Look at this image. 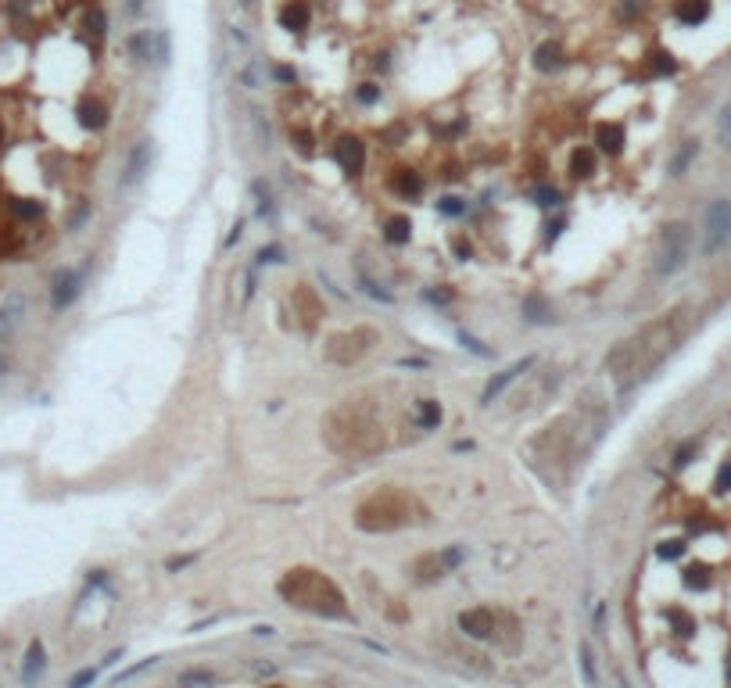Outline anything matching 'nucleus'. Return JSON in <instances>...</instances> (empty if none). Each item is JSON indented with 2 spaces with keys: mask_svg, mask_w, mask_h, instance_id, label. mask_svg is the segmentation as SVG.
Segmentation results:
<instances>
[{
  "mask_svg": "<svg viewBox=\"0 0 731 688\" xmlns=\"http://www.w3.org/2000/svg\"><path fill=\"white\" fill-rule=\"evenodd\" d=\"M681 312H667L663 319L642 326L631 341L617 344L610 352V373L620 380V387H631L638 380H645L681 341Z\"/></svg>",
  "mask_w": 731,
  "mask_h": 688,
  "instance_id": "f257e3e1",
  "label": "nucleus"
},
{
  "mask_svg": "<svg viewBox=\"0 0 731 688\" xmlns=\"http://www.w3.org/2000/svg\"><path fill=\"white\" fill-rule=\"evenodd\" d=\"M280 595L294 606V609H309L316 617H327V620H344L348 617V602H344V592L319 570H291L284 581H280Z\"/></svg>",
  "mask_w": 731,
  "mask_h": 688,
  "instance_id": "f03ea898",
  "label": "nucleus"
},
{
  "mask_svg": "<svg viewBox=\"0 0 731 688\" xmlns=\"http://www.w3.org/2000/svg\"><path fill=\"white\" fill-rule=\"evenodd\" d=\"M416 517H419V506H416L405 492L387 488V492L373 495V499L359 509V527H362V531H391V527H402V524H409V520H416Z\"/></svg>",
  "mask_w": 731,
  "mask_h": 688,
  "instance_id": "7ed1b4c3",
  "label": "nucleus"
},
{
  "mask_svg": "<svg viewBox=\"0 0 731 688\" xmlns=\"http://www.w3.org/2000/svg\"><path fill=\"white\" fill-rule=\"evenodd\" d=\"M688 255V226L685 222H667L660 229V251H656V273L670 276L685 266Z\"/></svg>",
  "mask_w": 731,
  "mask_h": 688,
  "instance_id": "20e7f679",
  "label": "nucleus"
},
{
  "mask_svg": "<svg viewBox=\"0 0 731 688\" xmlns=\"http://www.w3.org/2000/svg\"><path fill=\"white\" fill-rule=\"evenodd\" d=\"M702 251L713 255L720 251L727 241H731V201H713L706 208V219H702Z\"/></svg>",
  "mask_w": 731,
  "mask_h": 688,
  "instance_id": "39448f33",
  "label": "nucleus"
},
{
  "mask_svg": "<svg viewBox=\"0 0 731 688\" xmlns=\"http://www.w3.org/2000/svg\"><path fill=\"white\" fill-rule=\"evenodd\" d=\"M330 151H334V161H337L348 176H359V172L366 169V144H362L359 136H337Z\"/></svg>",
  "mask_w": 731,
  "mask_h": 688,
  "instance_id": "423d86ee",
  "label": "nucleus"
},
{
  "mask_svg": "<svg viewBox=\"0 0 731 688\" xmlns=\"http://www.w3.org/2000/svg\"><path fill=\"white\" fill-rule=\"evenodd\" d=\"M592 140H595V151H602L610 158H620L624 147H627V129H624V122H610L606 119V122H595Z\"/></svg>",
  "mask_w": 731,
  "mask_h": 688,
  "instance_id": "0eeeda50",
  "label": "nucleus"
},
{
  "mask_svg": "<svg viewBox=\"0 0 731 688\" xmlns=\"http://www.w3.org/2000/svg\"><path fill=\"white\" fill-rule=\"evenodd\" d=\"M459 631L462 634H469V638H477V642H487V638H495V613L492 609H480V606H473V609H462L459 613Z\"/></svg>",
  "mask_w": 731,
  "mask_h": 688,
  "instance_id": "6e6552de",
  "label": "nucleus"
},
{
  "mask_svg": "<svg viewBox=\"0 0 731 688\" xmlns=\"http://www.w3.org/2000/svg\"><path fill=\"white\" fill-rule=\"evenodd\" d=\"M534 362H538L534 355H524V359H520V362H513L509 369L495 373L492 380H487V387L480 391V405H492V402H495V398H499V394H502V391H506V387H509V384H513V380H517L520 373H527V369H531Z\"/></svg>",
  "mask_w": 731,
  "mask_h": 688,
  "instance_id": "1a4fd4ad",
  "label": "nucleus"
},
{
  "mask_svg": "<svg viewBox=\"0 0 731 688\" xmlns=\"http://www.w3.org/2000/svg\"><path fill=\"white\" fill-rule=\"evenodd\" d=\"M108 119H111V111H108V104H104L101 97H94V94L79 97V104H76V122H79L83 129L101 133V129L108 126Z\"/></svg>",
  "mask_w": 731,
  "mask_h": 688,
  "instance_id": "9d476101",
  "label": "nucleus"
},
{
  "mask_svg": "<svg viewBox=\"0 0 731 688\" xmlns=\"http://www.w3.org/2000/svg\"><path fill=\"white\" fill-rule=\"evenodd\" d=\"M387 186H391V194H394L398 201H419L427 183H423V176H419L416 169H391Z\"/></svg>",
  "mask_w": 731,
  "mask_h": 688,
  "instance_id": "9b49d317",
  "label": "nucleus"
},
{
  "mask_svg": "<svg viewBox=\"0 0 731 688\" xmlns=\"http://www.w3.org/2000/svg\"><path fill=\"white\" fill-rule=\"evenodd\" d=\"M76 298H79V273L76 269L54 273V280H51V305H54V312H65Z\"/></svg>",
  "mask_w": 731,
  "mask_h": 688,
  "instance_id": "f8f14e48",
  "label": "nucleus"
},
{
  "mask_svg": "<svg viewBox=\"0 0 731 688\" xmlns=\"http://www.w3.org/2000/svg\"><path fill=\"white\" fill-rule=\"evenodd\" d=\"M531 61H534V69H538V72L556 76V72H563V69H567V51H563V44H560V40H545V44H538V47H534Z\"/></svg>",
  "mask_w": 731,
  "mask_h": 688,
  "instance_id": "ddd939ff",
  "label": "nucleus"
},
{
  "mask_svg": "<svg viewBox=\"0 0 731 688\" xmlns=\"http://www.w3.org/2000/svg\"><path fill=\"white\" fill-rule=\"evenodd\" d=\"M277 19H280V26H284L287 33L302 36V33L309 29V22H312V8H309V0H287Z\"/></svg>",
  "mask_w": 731,
  "mask_h": 688,
  "instance_id": "4468645a",
  "label": "nucleus"
},
{
  "mask_svg": "<svg viewBox=\"0 0 731 688\" xmlns=\"http://www.w3.org/2000/svg\"><path fill=\"white\" fill-rule=\"evenodd\" d=\"M26 316V294H8L4 301H0V337H8Z\"/></svg>",
  "mask_w": 731,
  "mask_h": 688,
  "instance_id": "2eb2a0df",
  "label": "nucleus"
},
{
  "mask_svg": "<svg viewBox=\"0 0 731 688\" xmlns=\"http://www.w3.org/2000/svg\"><path fill=\"white\" fill-rule=\"evenodd\" d=\"M570 172H574L577 179H592V176L599 172V151L588 147V144H577V147L570 151Z\"/></svg>",
  "mask_w": 731,
  "mask_h": 688,
  "instance_id": "dca6fc26",
  "label": "nucleus"
},
{
  "mask_svg": "<svg viewBox=\"0 0 731 688\" xmlns=\"http://www.w3.org/2000/svg\"><path fill=\"white\" fill-rule=\"evenodd\" d=\"M674 72H677V58H674L667 47H652V51L645 54V76L667 79V76H674Z\"/></svg>",
  "mask_w": 731,
  "mask_h": 688,
  "instance_id": "f3484780",
  "label": "nucleus"
},
{
  "mask_svg": "<svg viewBox=\"0 0 731 688\" xmlns=\"http://www.w3.org/2000/svg\"><path fill=\"white\" fill-rule=\"evenodd\" d=\"M674 19L681 22V26H702L706 19H710V0H677L674 4Z\"/></svg>",
  "mask_w": 731,
  "mask_h": 688,
  "instance_id": "a211bd4d",
  "label": "nucleus"
},
{
  "mask_svg": "<svg viewBox=\"0 0 731 688\" xmlns=\"http://www.w3.org/2000/svg\"><path fill=\"white\" fill-rule=\"evenodd\" d=\"M147 161H151V144H136V147L129 151V158H126V169H122V186H133V183L144 176Z\"/></svg>",
  "mask_w": 731,
  "mask_h": 688,
  "instance_id": "6ab92c4d",
  "label": "nucleus"
},
{
  "mask_svg": "<svg viewBox=\"0 0 731 688\" xmlns=\"http://www.w3.org/2000/svg\"><path fill=\"white\" fill-rule=\"evenodd\" d=\"M409 237H412V222H409V215H391V219L384 222V241H387V244L402 248V244H409Z\"/></svg>",
  "mask_w": 731,
  "mask_h": 688,
  "instance_id": "aec40b11",
  "label": "nucleus"
},
{
  "mask_svg": "<svg viewBox=\"0 0 731 688\" xmlns=\"http://www.w3.org/2000/svg\"><path fill=\"white\" fill-rule=\"evenodd\" d=\"M524 316H527V323H552V305H549V298L545 294H527L524 298Z\"/></svg>",
  "mask_w": 731,
  "mask_h": 688,
  "instance_id": "412c9836",
  "label": "nucleus"
},
{
  "mask_svg": "<svg viewBox=\"0 0 731 688\" xmlns=\"http://www.w3.org/2000/svg\"><path fill=\"white\" fill-rule=\"evenodd\" d=\"M710 581H713V574H710V567H706V563H692V567H685V570H681V584H685L688 592H706V588H710Z\"/></svg>",
  "mask_w": 731,
  "mask_h": 688,
  "instance_id": "4be33fe9",
  "label": "nucleus"
},
{
  "mask_svg": "<svg viewBox=\"0 0 731 688\" xmlns=\"http://www.w3.org/2000/svg\"><path fill=\"white\" fill-rule=\"evenodd\" d=\"M40 670H44V642L33 638V642H29V652H26V663H22V681L33 684V681L40 677Z\"/></svg>",
  "mask_w": 731,
  "mask_h": 688,
  "instance_id": "5701e85b",
  "label": "nucleus"
},
{
  "mask_svg": "<svg viewBox=\"0 0 731 688\" xmlns=\"http://www.w3.org/2000/svg\"><path fill=\"white\" fill-rule=\"evenodd\" d=\"M663 617H667V624L674 627V634H681V638H692V634H695V617H692V613L670 606V609H663Z\"/></svg>",
  "mask_w": 731,
  "mask_h": 688,
  "instance_id": "b1692460",
  "label": "nucleus"
},
{
  "mask_svg": "<svg viewBox=\"0 0 731 688\" xmlns=\"http://www.w3.org/2000/svg\"><path fill=\"white\" fill-rule=\"evenodd\" d=\"M8 208H11V215L22 219V222H33V219L44 215V204H40V201H29V197H11Z\"/></svg>",
  "mask_w": 731,
  "mask_h": 688,
  "instance_id": "393cba45",
  "label": "nucleus"
},
{
  "mask_svg": "<svg viewBox=\"0 0 731 688\" xmlns=\"http://www.w3.org/2000/svg\"><path fill=\"white\" fill-rule=\"evenodd\" d=\"M695 154H699V144H695V140H688V144H685V147H681V151L670 158L667 172H670V176H685V169L692 165V158H695Z\"/></svg>",
  "mask_w": 731,
  "mask_h": 688,
  "instance_id": "a878e982",
  "label": "nucleus"
},
{
  "mask_svg": "<svg viewBox=\"0 0 731 688\" xmlns=\"http://www.w3.org/2000/svg\"><path fill=\"white\" fill-rule=\"evenodd\" d=\"M419 427L423 430H437L441 427V405L434 398H423L419 402Z\"/></svg>",
  "mask_w": 731,
  "mask_h": 688,
  "instance_id": "bb28decb",
  "label": "nucleus"
},
{
  "mask_svg": "<svg viewBox=\"0 0 731 688\" xmlns=\"http://www.w3.org/2000/svg\"><path fill=\"white\" fill-rule=\"evenodd\" d=\"M645 8H649V0H617V19L635 22V19L645 15Z\"/></svg>",
  "mask_w": 731,
  "mask_h": 688,
  "instance_id": "cd10ccee",
  "label": "nucleus"
},
{
  "mask_svg": "<svg viewBox=\"0 0 731 688\" xmlns=\"http://www.w3.org/2000/svg\"><path fill=\"white\" fill-rule=\"evenodd\" d=\"M685 549H688V542H685V538H667V542H660V545H656V556L670 563V559H681V556H685Z\"/></svg>",
  "mask_w": 731,
  "mask_h": 688,
  "instance_id": "c85d7f7f",
  "label": "nucleus"
},
{
  "mask_svg": "<svg viewBox=\"0 0 731 688\" xmlns=\"http://www.w3.org/2000/svg\"><path fill=\"white\" fill-rule=\"evenodd\" d=\"M83 29H86L94 40H101V36H104V29H108L104 11H101V8H90V11H86V19H83Z\"/></svg>",
  "mask_w": 731,
  "mask_h": 688,
  "instance_id": "c756f323",
  "label": "nucleus"
},
{
  "mask_svg": "<svg viewBox=\"0 0 731 688\" xmlns=\"http://www.w3.org/2000/svg\"><path fill=\"white\" fill-rule=\"evenodd\" d=\"M531 197H534V204H542V208H556V204L563 201V194H560L556 186H549V183H538Z\"/></svg>",
  "mask_w": 731,
  "mask_h": 688,
  "instance_id": "7c9ffc66",
  "label": "nucleus"
},
{
  "mask_svg": "<svg viewBox=\"0 0 731 688\" xmlns=\"http://www.w3.org/2000/svg\"><path fill=\"white\" fill-rule=\"evenodd\" d=\"M252 190H255V197H259V215H273V190H269V183H266V179H255Z\"/></svg>",
  "mask_w": 731,
  "mask_h": 688,
  "instance_id": "2f4dec72",
  "label": "nucleus"
},
{
  "mask_svg": "<svg viewBox=\"0 0 731 688\" xmlns=\"http://www.w3.org/2000/svg\"><path fill=\"white\" fill-rule=\"evenodd\" d=\"M437 211H441V215H452V219H459V215L466 211V201H462L459 194H444V197L437 201Z\"/></svg>",
  "mask_w": 731,
  "mask_h": 688,
  "instance_id": "473e14b6",
  "label": "nucleus"
},
{
  "mask_svg": "<svg viewBox=\"0 0 731 688\" xmlns=\"http://www.w3.org/2000/svg\"><path fill=\"white\" fill-rule=\"evenodd\" d=\"M355 101H359V104H377V101H380V86H377L373 79H362V83L355 86Z\"/></svg>",
  "mask_w": 731,
  "mask_h": 688,
  "instance_id": "72a5a7b5",
  "label": "nucleus"
},
{
  "mask_svg": "<svg viewBox=\"0 0 731 688\" xmlns=\"http://www.w3.org/2000/svg\"><path fill=\"white\" fill-rule=\"evenodd\" d=\"M291 144H294L302 154H312V151H316V133H312V129H291Z\"/></svg>",
  "mask_w": 731,
  "mask_h": 688,
  "instance_id": "f704fd0d",
  "label": "nucleus"
},
{
  "mask_svg": "<svg viewBox=\"0 0 731 688\" xmlns=\"http://www.w3.org/2000/svg\"><path fill=\"white\" fill-rule=\"evenodd\" d=\"M359 284H362V291H366L369 298H377L380 305H391V301H394V294H387V291H380V284H377V280H369L366 273H359Z\"/></svg>",
  "mask_w": 731,
  "mask_h": 688,
  "instance_id": "c9c22d12",
  "label": "nucleus"
},
{
  "mask_svg": "<svg viewBox=\"0 0 731 688\" xmlns=\"http://www.w3.org/2000/svg\"><path fill=\"white\" fill-rule=\"evenodd\" d=\"M695 452H699V441H685V444H677V452H674V470L688 467L692 459H695Z\"/></svg>",
  "mask_w": 731,
  "mask_h": 688,
  "instance_id": "e433bc0d",
  "label": "nucleus"
},
{
  "mask_svg": "<svg viewBox=\"0 0 731 688\" xmlns=\"http://www.w3.org/2000/svg\"><path fill=\"white\" fill-rule=\"evenodd\" d=\"M713 492H717V495H727V492H731V459H724V463H720V470H717V477H713Z\"/></svg>",
  "mask_w": 731,
  "mask_h": 688,
  "instance_id": "4c0bfd02",
  "label": "nucleus"
},
{
  "mask_svg": "<svg viewBox=\"0 0 731 688\" xmlns=\"http://www.w3.org/2000/svg\"><path fill=\"white\" fill-rule=\"evenodd\" d=\"M717 136H720V144L724 147H731V104L720 111V122H717Z\"/></svg>",
  "mask_w": 731,
  "mask_h": 688,
  "instance_id": "58836bf2",
  "label": "nucleus"
},
{
  "mask_svg": "<svg viewBox=\"0 0 731 688\" xmlns=\"http://www.w3.org/2000/svg\"><path fill=\"white\" fill-rule=\"evenodd\" d=\"M563 229H567V219H563V215H560V219H549V222H545V241L552 244V241L563 234Z\"/></svg>",
  "mask_w": 731,
  "mask_h": 688,
  "instance_id": "ea45409f",
  "label": "nucleus"
},
{
  "mask_svg": "<svg viewBox=\"0 0 731 688\" xmlns=\"http://www.w3.org/2000/svg\"><path fill=\"white\" fill-rule=\"evenodd\" d=\"M423 298L434 301V305H448V301L455 298V291H452V287H444V291H423Z\"/></svg>",
  "mask_w": 731,
  "mask_h": 688,
  "instance_id": "a19ab883",
  "label": "nucleus"
},
{
  "mask_svg": "<svg viewBox=\"0 0 731 688\" xmlns=\"http://www.w3.org/2000/svg\"><path fill=\"white\" fill-rule=\"evenodd\" d=\"M277 259H284V248H277V244H269V248L259 251V266H269V262H277Z\"/></svg>",
  "mask_w": 731,
  "mask_h": 688,
  "instance_id": "79ce46f5",
  "label": "nucleus"
},
{
  "mask_svg": "<svg viewBox=\"0 0 731 688\" xmlns=\"http://www.w3.org/2000/svg\"><path fill=\"white\" fill-rule=\"evenodd\" d=\"M459 341H462V344H466L473 355H492V348H484V344H480L477 337H469V334H459Z\"/></svg>",
  "mask_w": 731,
  "mask_h": 688,
  "instance_id": "37998d69",
  "label": "nucleus"
},
{
  "mask_svg": "<svg viewBox=\"0 0 731 688\" xmlns=\"http://www.w3.org/2000/svg\"><path fill=\"white\" fill-rule=\"evenodd\" d=\"M581 670H585L588 684H595V667H592V652H588V645L581 649Z\"/></svg>",
  "mask_w": 731,
  "mask_h": 688,
  "instance_id": "c03bdc74",
  "label": "nucleus"
},
{
  "mask_svg": "<svg viewBox=\"0 0 731 688\" xmlns=\"http://www.w3.org/2000/svg\"><path fill=\"white\" fill-rule=\"evenodd\" d=\"M94 677H97V670H79V674L69 681V688H86V684H94Z\"/></svg>",
  "mask_w": 731,
  "mask_h": 688,
  "instance_id": "a18cd8bd",
  "label": "nucleus"
},
{
  "mask_svg": "<svg viewBox=\"0 0 731 688\" xmlns=\"http://www.w3.org/2000/svg\"><path fill=\"white\" fill-rule=\"evenodd\" d=\"M273 76H277L280 83H298V72H294L291 65H277V69H273Z\"/></svg>",
  "mask_w": 731,
  "mask_h": 688,
  "instance_id": "49530a36",
  "label": "nucleus"
},
{
  "mask_svg": "<svg viewBox=\"0 0 731 688\" xmlns=\"http://www.w3.org/2000/svg\"><path fill=\"white\" fill-rule=\"evenodd\" d=\"M212 674L208 670H194V674H183V684H208Z\"/></svg>",
  "mask_w": 731,
  "mask_h": 688,
  "instance_id": "de8ad7c7",
  "label": "nucleus"
},
{
  "mask_svg": "<svg viewBox=\"0 0 731 688\" xmlns=\"http://www.w3.org/2000/svg\"><path fill=\"white\" fill-rule=\"evenodd\" d=\"M240 79L248 83V86H259V79H262V76H259V69H244V72H240Z\"/></svg>",
  "mask_w": 731,
  "mask_h": 688,
  "instance_id": "09e8293b",
  "label": "nucleus"
},
{
  "mask_svg": "<svg viewBox=\"0 0 731 688\" xmlns=\"http://www.w3.org/2000/svg\"><path fill=\"white\" fill-rule=\"evenodd\" d=\"M86 211H90V208H86V204H79V208H76V211H72V219H69V226H72V229H76V226H79V222H83V219H86Z\"/></svg>",
  "mask_w": 731,
  "mask_h": 688,
  "instance_id": "8fccbe9b",
  "label": "nucleus"
},
{
  "mask_svg": "<svg viewBox=\"0 0 731 688\" xmlns=\"http://www.w3.org/2000/svg\"><path fill=\"white\" fill-rule=\"evenodd\" d=\"M187 563H194V556H179V559H172L169 570H179V567H187Z\"/></svg>",
  "mask_w": 731,
  "mask_h": 688,
  "instance_id": "3c124183",
  "label": "nucleus"
},
{
  "mask_svg": "<svg viewBox=\"0 0 731 688\" xmlns=\"http://www.w3.org/2000/svg\"><path fill=\"white\" fill-rule=\"evenodd\" d=\"M126 11L133 15V11H140V0H126Z\"/></svg>",
  "mask_w": 731,
  "mask_h": 688,
  "instance_id": "603ef678",
  "label": "nucleus"
},
{
  "mask_svg": "<svg viewBox=\"0 0 731 688\" xmlns=\"http://www.w3.org/2000/svg\"><path fill=\"white\" fill-rule=\"evenodd\" d=\"M0 147H4V122H0Z\"/></svg>",
  "mask_w": 731,
  "mask_h": 688,
  "instance_id": "864d4df0",
  "label": "nucleus"
},
{
  "mask_svg": "<svg viewBox=\"0 0 731 688\" xmlns=\"http://www.w3.org/2000/svg\"><path fill=\"white\" fill-rule=\"evenodd\" d=\"M4 369H8V362H4V355H0V373H4Z\"/></svg>",
  "mask_w": 731,
  "mask_h": 688,
  "instance_id": "5fc2aeb1",
  "label": "nucleus"
},
{
  "mask_svg": "<svg viewBox=\"0 0 731 688\" xmlns=\"http://www.w3.org/2000/svg\"><path fill=\"white\" fill-rule=\"evenodd\" d=\"M244 4H248V8H252V0H244Z\"/></svg>",
  "mask_w": 731,
  "mask_h": 688,
  "instance_id": "6e6d98bb",
  "label": "nucleus"
},
{
  "mask_svg": "<svg viewBox=\"0 0 731 688\" xmlns=\"http://www.w3.org/2000/svg\"><path fill=\"white\" fill-rule=\"evenodd\" d=\"M269 688H280V684H269Z\"/></svg>",
  "mask_w": 731,
  "mask_h": 688,
  "instance_id": "4d7b16f0",
  "label": "nucleus"
}]
</instances>
